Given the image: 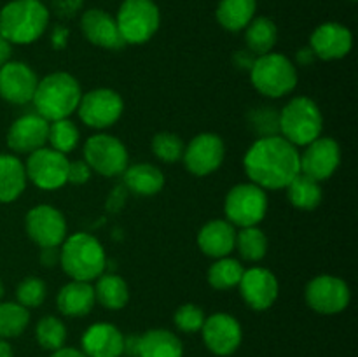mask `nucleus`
<instances>
[{
  "instance_id": "9d476101",
  "label": "nucleus",
  "mask_w": 358,
  "mask_h": 357,
  "mask_svg": "<svg viewBox=\"0 0 358 357\" xmlns=\"http://www.w3.org/2000/svg\"><path fill=\"white\" fill-rule=\"evenodd\" d=\"M80 122L93 130H107L114 126L121 119L124 112V100L121 94L110 88H96L87 93H83V98L77 107Z\"/></svg>"
},
{
  "instance_id": "1a4fd4ad",
  "label": "nucleus",
  "mask_w": 358,
  "mask_h": 357,
  "mask_svg": "<svg viewBox=\"0 0 358 357\" xmlns=\"http://www.w3.org/2000/svg\"><path fill=\"white\" fill-rule=\"evenodd\" d=\"M84 161L91 172L103 177H119L129 167V154L124 144L108 133H96L84 144Z\"/></svg>"
},
{
  "instance_id": "49530a36",
  "label": "nucleus",
  "mask_w": 358,
  "mask_h": 357,
  "mask_svg": "<svg viewBox=\"0 0 358 357\" xmlns=\"http://www.w3.org/2000/svg\"><path fill=\"white\" fill-rule=\"evenodd\" d=\"M0 357H14L13 346L9 345L7 340H0Z\"/></svg>"
},
{
  "instance_id": "423d86ee",
  "label": "nucleus",
  "mask_w": 358,
  "mask_h": 357,
  "mask_svg": "<svg viewBox=\"0 0 358 357\" xmlns=\"http://www.w3.org/2000/svg\"><path fill=\"white\" fill-rule=\"evenodd\" d=\"M252 86L266 98H283L297 86V66L282 52L257 56L250 66Z\"/></svg>"
},
{
  "instance_id": "72a5a7b5",
  "label": "nucleus",
  "mask_w": 358,
  "mask_h": 357,
  "mask_svg": "<svg viewBox=\"0 0 358 357\" xmlns=\"http://www.w3.org/2000/svg\"><path fill=\"white\" fill-rule=\"evenodd\" d=\"M30 324V310L17 301H0V340L23 335Z\"/></svg>"
},
{
  "instance_id": "a211bd4d",
  "label": "nucleus",
  "mask_w": 358,
  "mask_h": 357,
  "mask_svg": "<svg viewBox=\"0 0 358 357\" xmlns=\"http://www.w3.org/2000/svg\"><path fill=\"white\" fill-rule=\"evenodd\" d=\"M38 77L24 62L9 59L0 66V97L13 105H27L34 100Z\"/></svg>"
},
{
  "instance_id": "dca6fc26",
  "label": "nucleus",
  "mask_w": 358,
  "mask_h": 357,
  "mask_svg": "<svg viewBox=\"0 0 358 357\" xmlns=\"http://www.w3.org/2000/svg\"><path fill=\"white\" fill-rule=\"evenodd\" d=\"M199 332H201L206 349L219 357L233 356L240 349L241 340H243L240 321L226 312L208 315Z\"/></svg>"
},
{
  "instance_id": "f704fd0d",
  "label": "nucleus",
  "mask_w": 358,
  "mask_h": 357,
  "mask_svg": "<svg viewBox=\"0 0 358 357\" xmlns=\"http://www.w3.org/2000/svg\"><path fill=\"white\" fill-rule=\"evenodd\" d=\"M79 140V126H77L70 118L49 122L48 144L51 149L58 150V153L62 154H70L77 149Z\"/></svg>"
},
{
  "instance_id": "7c9ffc66",
  "label": "nucleus",
  "mask_w": 358,
  "mask_h": 357,
  "mask_svg": "<svg viewBox=\"0 0 358 357\" xmlns=\"http://www.w3.org/2000/svg\"><path fill=\"white\" fill-rule=\"evenodd\" d=\"M285 191L292 206L299 210H315L324 198L320 182L313 181L303 174L294 177L292 182L285 188Z\"/></svg>"
},
{
  "instance_id": "a878e982",
  "label": "nucleus",
  "mask_w": 358,
  "mask_h": 357,
  "mask_svg": "<svg viewBox=\"0 0 358 357\" xmlns=\"http://www.w3.org/2000/svg\"><path fill=\"white\" fill-rule=\"evenodd\" d=\"M28 184L24 163L16 154H0V203L16 202Z\"/></svg>"
},
{
  "instance_id": "e433bc0d",
  "label": "nucleus",
  "mask_w": 358,
  "mask_h": 357,
  "mask_svg": "<svg viewBox=\"0 0 358 357\" xmlns=\"http://www.w3.org/2000/svg\"><path fill=\"white\" fill-rule=\"evenodd\" d=\"M150 147H152V153L157 160L166 164H173L180 161L182 156H184L185 144L182 142V139L177 133L159 132L154 135Z\"/></svg>"
},
{
  "instance_id": "c85d7f7f",
  "label": "nucleus",
  "mask_w": 358,
  "mask_h": 357,
  "mask_svg": "<svg viewBox=\"0 0 358 357\" xmlns=\"http://www.w3.org/2000/svg\"><path fill=\"white\" fill-rule=\"evenodd\" d=\"M94 300L107 310H121L129 301V287L121 275L101 273L93 286Z\"/></svg>"
},
{
  "instance_id": "9b49d317",
  "label": "nucleus",
  "mask_w": 358,
  "mask_h": 357,
  "mask_svg": "<svg viewBox=\"0 0 358 357\" xmlns=\"http://www.w3.org/2000/svg\"><path fill=\"white\" fill-rule=\"evenodd\" d=\"M304 300L308 307L317 314L336 315L348 308L352 290L341 276L324 273L308 282L304 289Z\"/></svg>"
},
{
  "instance_id": "f03ea898",
  "label": "nucleus",
  "mask_w": 358,
  "mask_h": 357,
  "mask_svg": "<svg viewBox=\"0 0 358 357\" xmlns=\"http://www.w3.org/2000/svg\"><path fill=\"white\" fill-rule=\"evenodd\" d=\"M80 98L83 88L72 74L52 72L38 79L31 104L38 115L51 122L70 118L79 107Z\"/></svg>"
},
{
  "instance_id": "58836bf2",
  "label": "nucleus",
  "mask_w": 358,
  "mask_h": 357,
  "mask_svg": "<svg viewBox=\"0 0 358 357\" xmlns=\"http://www.w3.org/2000/svg\"><path fill=\"white\" fill-rule=\"evenodd\" d=\"M45 298H48V287H45L44 280L37 279V276H28L17 284L16 301L28 310L42 307Z\"/></svg>"
},
{
  "instance_id": "0eeeda50",
  "label": "nucleus",
  "mask_w": 358,
  "mask_h": 357,
  "mask_svg": "<svg viewBox=\"0 0 358 357\" xmlns=\"http://www.w3.org/2000/svg\"><path fill=\"white\" fill-rule=\"evenodd\" d=\"M115 23L126 46H142L159 30V7L154 0H122Z\"/></svg>"
},
{
  "instance_id": "c9c22d12",
  "label": "nucleus",
  "mask_w": 358,
  "mask_h": 357,
  "mask_svg": "<svg viewBox=\"0 0 358 357\" xmlns=\"http://www.w3.org/2000/svg\"><path fill=\"white\" fill-rule=\"evenodd\" d=\"M35 340L42 349L49 352L62 349L66 342L65 322L55 315H44L35 326Z\"/></svg>"
},
{
  "instance_id": "4c0bfd02",
  "label": "nucleus",
  "mask_w": 358,
  "mask_h": 357,
  "mask_svg": "<svg viewBox=\"0 0 358 357\" xmlns=\"http://www.w3.org/2000/svg\"><path fill=\"white\" fill-rule=\"evenodd\" d=\"M248 125L254 130L255 135L261 136H275L280 135V111L275 107H255L247 115Z\"/></svg>"
},
{
  "instance_id": "412c9836",
  "label": "nucleus",
  "mask_w": 358,
  "mask_h": 357,
  "mask_svg": "<svg viewBox=\"0 0 358 357\" xmlns=\"http://www.w3.org/2000/svg\"><path fill=\"white\" fill-rule=\"evenodd\" d=\"M124 335L110 322H94L80 338V350L86 357H121L124 354Z\"/></svg>"
},
{
  "instance_id": "473e14b6",
  "label": "nucleus",
  "mask_w": 358,
  "mask_h": 357,
  "mask_svg": "<svg viewBox=\"0 0 358 357\" xmlns=\"http://www.w3.org/2000/svg\"><path fill=\"white\" fill-rule=\"evenodd\" d=\"M245 266L241 265V261L226 255V258H219L212 262L206 279L215 290H229L233 287H238Z\"/></svg>"
},
{
  "instance_id": "7ed1b4c3",
  "label": "nucleus",
  "mask_w": 358,
  "mask_h": 357,
  "mask_svg": "<svg viewBox=\"0 0 358 357\" xmlns=\"http://www.w3.org/2000/svg\"><path fill=\"white\" fill-rule=\"evenodd\" d=\"M48 27L49 9L41 0H10L0 9V35L9 44H34Z\"/></svg>"
},
{
  "instance_id": "de8ad7c7",
  "label": "nucleus",
  "mask_w": 358,
  "mask_h": 357,
  "mask_svg": "<svg viewBox=\"0 0 358 357\" xmlns=\"http://www.w3.org/2000/svg\"><path fill=\"white\" fill-rule=\"evenodd\" d=\"M2 296H3V286L2 282H0V300H2Z\"/></svg>"
},
{
  "instance_id": "2f4dec72",
  "label": "nucleus",
  "mask_w": 358,
  "mask_h": 357,
  "mask_svg": "<svg viewBox=\"0 0 358 357\" xmlns=\"http://www.w3.org/2000/svg\"><path fill=\"white\" fill-rule=\"evenodd\" d=\"M268 237L259 226L240 227L236 231L234 248L240 252V258L247 262H259L268 254Z\"/></svg>"
},
{
  "instance_id": "a18cd8bd",
  "label": "nucleus",
  "mask_w": 358,
  "mask_h": 357,
  "mask_svg": "<svg viewBox=\"0 0 358 357\" xmlns=\"http://www.w3.org/2000/svg\"><path fill=\"white\" fill-rule=\"evenodd\" d=\"M315 58H317V56L313 55V51H311L310 46H308V48H304V49H301V51L297 52V62H299L303 66L311 65Z\"/></svg>"
},
{
  "instance_id": "c03bdc74",
  "label": "nucleus",
  "mask_w": 358,
  "mask_h": 357,
  "mask_svg": "<svg viewBox=\"0 0 358 357\" xmlns=\"http://www.w3.org/2000/svg\"><path fill=\"white\" fill-rule=\"evenodd\" d=\"M10 55H13V44H9V42L0 35V66H2L3 63L9 62Z\"/></svg>"
},
{
  "instance_id": "6e6552de",
  "label": "nucleus",
  "mask_w": 358,
  "mask_h": 357,
  "mask_svg": "<svg viewBox=\"0 0 358 357\" xmlns=\"http://www.w3.org/2000/svg\"><path fill=\"white\" fill-rule=\"evenodd\" d=\"M268 192L250 181L231 188L224 200L226 220L234 227L259 226L268 214Z\"/></svg>"
},
{
  "instance_id": "09e8293b",
  "label": "nucleus",
  "mask_w": 358,
  "mask_h": 357,
  "mask_svg": "<svg viewBox=\"0 0 358 357\" xmlns=\"http://www.w3.org/2000/svg\"><path fill=\"white\" fill-rule=\"evenodd\" d=\"M350 2H355V0H350Z\"/></svg>"
},
{
  "instance_id": "aec40b11",
  "label": "nucleus",
  "mask_w": 358,
  "mask_h": 357,
  "mask_svg": "<svg viewBox=\"0 0 358 357\" xmlns=\"http://www.w3.org/2000/svg\"><path fill=\"white\" fill-rule=\"evenodd\" d=\"M49 121L37 112L23 114L14 119L7 130V146L14 154H31L48 144Z\"/></svg>"
},
{
  "instance_id": "cd10ccee",
  "label": "nucleus",
  "mask_w": 358,
  "mask_h": 357,
  "mask_svg": "<svg viewBox=\"0 0 358 357\" xmlns=\"http://www.w3.org/2000/svg\"><path fill=\"white\" fill-rule=\"evenodd\" d=\"M257 0H220L215 18L227 31H241L255 18Z\"/></svg>"
},
{
  "instance_id": "f8f14e48",
  "label": "nucleus",
  "mask_w": 358,
  "mask_h": 357,
  "mask_svg": "<svg viewBox=\"0 0 358 357\" xmlns=\"http://www.w3.org/2000/svg\"><path fill=\"white\" fill-rule=\"evenodd\" d=\"M69 163L70 160L66 154L58 153L51 147H41L28 154V160L24 163L28 182L44 191H56L69 184L66 182Z\"/></svg>"
},
{
  "instance_id": "ea45409f",
  "label": "nucleus",
  "mask_w": 358,
  "mask_h": 357,
  "mask_svg": "<svg viewBox=\"0 0 358 357\" xmlns=\"http://www.w3.org/2000/svg\"><path fill=\"white\" fill-rule=\"evenodd\" d=\"M205 310L201 307H198L194 303H184L175 310L173 324L177 326L178 331L192 335V332L201 331L203 324H205Z\"/></svg>"
},
{
  "instance_id": "bb28decb",
  "label": "nucleus",
  "mask_w": 358,
  "mask_h": 357,
  "mask_svg": "<svg viewBox=\"0 0 358 357\" xmlns=\"http://www.w3.org/2000/svg\"><path fill=\"white\" fill-rule=\"evenodd\" d=\"M122 181L128 191L138 196H154L164 188V174L161 168L150 163L129 164L122 174Z\"/></svg>"
},
{
  "instance_id": "39448f33",
  "label": "nucleus",
  "mask_w": 358,
  "mask_h": 357,
  "mask_svg": "<svg viewBox=\"0 0 358 357\" xmlns=\"http://www.w3.org/2000/svg\"><path fill=\"white\" fill-rule=\"evenodd\" d=\"M324 115L317 102L310 97H294L280 111V135L292 146L304 147L322 136Z\"/></svg>"
},
{
  "instance_id": "c756f323",
  "label": "nucleus",
  "mask_w": 358,
  "mask_h": 357,
  "mask_svg": "<svg viewBox=\"0 0 358 357\" xmlns=\"http://www.w3.org/2000/svg\"><path fill=\"white\" fill-rule=\"evenodd\" d=\"M276 41H278V28L271 18L257 16L245 28V44L252 55H268L275 49Z\"/></svg>"
},
{
  "instance_id": "20e7f679",
  "label": "nucleus",
  "mask_w": 358,
  "mask_h": 357,
  "mask_svg": "<svg viewBox=\"0 0 358 357\" xmlns=\"http://www.w3.org/2000/svg\"><path fill=\"white\" fill-rule=\"evenodd\" d=\"M59 266L72 280L93 282L107 268V254L96 237L79 231L59 245Z\"/></svg>"
},
{
  "instance_id": "2eb2a0df",
  "label": "nucleus",
  "mask_w": 358,
  "mask_h": 357,
  "mask_svg": "<svg viewBox=\"0 0 358 357\" xmlns=\"http://www.w3.org/2000/svg\"><path fill=\"white\" fill-rule=\"evenodd\" d=\"M299 163L303 175L317 182L327 181L341 164V146L332 136H318L304 146L303 153H299Z\"/></svg>"
},
{
  "instance_id": "a19ab883",
  "label": "nucleus",
  "mask_w": 358,
  "mask_h": 357,
  "mask_svg": "<svg viewBox=\"0 0 358 357\" xmlns=\"http://www.w3.org/2000/svg\"><path fill=\"white\" fill-rule=\"evenodd\" d=\"M91 168L87 167V163L84 160L70 161L69 163V174H66V182L73 186H83L86 184L91 178Z\"/></svg>"
},
{
  "instance_id": "393cba45",
  "label": "nucleus",
  "mask_w": 358,
  "mask_h": 357,
  "mask_svg": "<svg viewBox=\"0 0 358 357\" xmlns=\"http://www.w3.org/2000/svg\"><path fill=\"white\" fill-rule=\"evenodd\" d=\"M138 357H184L180 338L170 329H149L136 338Z\"/></svg>"
},
{
  "instance_id": "6ab92c4d",
  "label": "nucleus",
  "mask_w": 358,
  "mask_h": 357,
  "mask_svg": "<svg viewBox=\"0 0 358 357\" xmlns=\"http://www.w3.org/2000/svg\"><path fill=\"white\" fill-rule=\"evenodd\" d=\"M310 48L313 55L324 62L346 58L353 49V34L345 24L327 21L313 30Z\"/></svg>"
},
{
  "instance_id": "f257e3e1",
  "label": "nucleus",
  "mask_w": 358,
  "mask_h": 357,
  "mask_svg": "<svg viewBox=\"0 0 358 357\" xmlns=\"http://www.w3.org/2000/svg\"><path fill=\"white\" fill-rule=\"evenodd\" d=\"M299 153L282 135L261 136L245 153V174L264 191L285 189L301 174Z\"/></svg>"
},
{
  "instance_id": "b1692460",
  "label": "nucleus",
  "mask_w": 358,
  "mask_h": 357,
  "mask_svg": "<svg viewBox=\"0 0 358 357\" xmlns=\"http://www.w3.org/2000/svg\"><path fill=\"white\" fill-rule=\"evenodd\" d=\"M94 303L96 300H94L93 284L80 282V280H70L56 296V307L65 317H84L93 310Z\"/></svg>"
},
{
  "instance_id": "4be33fe9",
  "label": "nucleus",
  "mask_w": 358,
  "mask_h": 357,
  "mask_svg": "<svg viewBox=\"0 0 358 357\" xmlns=\"http://www.w3.org/2000/svg\"><path fill=\"white\" fill-rule=\"evenodd\" d=\"M80 30L86 41L96 48L117 51L126 46L119 34L115 18L103 9H87L80 18Z\"/></svg>"
},
{
  "instance_id": "5701e85b",
  "label": "nucleus",
  "mask_w": 358,
  "mask_h": 357,
  "mask_svg": "<svg viewBox=\"0 0 358 357\" xmlns=\"http://www.w3.org/2000/svg\"><path fill=\"white\" fill-rule=\"evenodd\" d=\"M236 227L226 219H212L203 224L198 233V247L212 259L226 258L234 251Z\"/></svg>"
},
{
  "instance_id": "37998d69",
  "label": "nucleus",
  "mask_w": 358,
  "mask_h": 357,
  "mask_svg": "<svg viewBox=\"0 0 358 357\" xmlns=\"http://www.w3.org/2000/svg\"><path fill=\"white\" fill-rule=\"evenodd\" d=\"M49 357H86V356L83 354V350L73 349V346H62V349L51 352V356Z\"/></svg>"
},
{
  "instance_id": "ddd939ff",
  "label": "nucleus",
  "mask_w": 358,
  "mask_h": 357,
  "mask_svg": "<svg viewBox=\"0 0 358 357\" xmlns=\"http://www.w3.org/2000/svg\"><path fill=\"white\" fill-rule=\"evenodd\" d=\"M24 231L28 238L41 248L59 247L69 237L65 216L48 203H41L28 210L24 217Z\"/></svg>"
},
{
  "instance_id": "f3484780",
  "label": "nucleus",
  "mask_w": 358,
  "mask_h": 357,
  "mask_svg": "<svg viewBox=\"0 0 358 357\" xmlns=\"http://www.w3.org/2000/svg\"><path fill=\"white\" fill-rule=\"evenodd\" d=\"M241 300L255 312L269 310L276 303L280 294V284L275 273L264 266L245 268L240 284Z\"/></svg>"
},
{
  "instance_id": "79ce46f5",
  "label": "nucleus",
  "mask_w": 358,
  "mask_h": 357,
  "mask_svg": "<svg viewBox=\"0 0 358 357\" xmlns=\"http://www.w3.org/2000/svg\"><path fill=\"white\" fill-rule=\"evenodd\" d=\"M41 262L45 268L59 265V247H44L41 251Z\"/></svg>"
},
{
  "instance_id": "4468645a",
  "label": "nucleus",
  "mask_w": 358,
  "mask_h": 357,
  "mask_svg": "<svg viewBox=\"0 0 358 357\" xmlns=\"http://www.w3.org/2000/svg\"><path fill=\"white\" fill-rule=\"evenodd\" d=\"M224 158H226V144L222 136L212 132H203L185 146L182 161L189 174L196 177H206L222 167Z\"/></svg>"
}]
</instances>
